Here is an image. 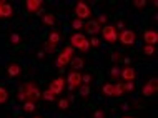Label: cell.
I'll list each match as a JSON object with an SVG mask.
<instances>
[{
	"label": "cell",
	"instance_id": "4",
	"mask_svg": "<svg viewBox=\"0 0 158 118\" xmlns=\"http://www.w3.org/2000/svg\"><path fill=\"white\" fill-rule=\"evenodd\" d=\"M123 47H131V45H135L136 42V33L133 30H130V28H125V30L118 32V39H117Z\"/></svg>",
	"mask_w": 158,
	"mask_h": 118
},
{
	"label": "cell",
	"instance_id": "39",
	"mask_svg": "<svg viewBox=\"0 0 158 118\" xmlns=\"http://www.w3.org/2000/svg\"><path fill=\"white\" fill-rule=\"evenodd\" d=\"M37 57H38V58H44V57H45V53H44V52H42V50H40V52L37 53Z\"/></svg>",
	"mask_w": 158,
	"mask_h": 118
},
{
	"label": "cell",
	"instance_id": "21",
	"mask_svg": "<svg viewBox=\"0 0 158 118\" xmlns=\"http://www.w3.org/2000/svg\"><path fill=\"white\" fill-rule=\"evenodd\" d=\"M7 100H8V90L5 87H0V105L7 103Z\"/></svg>",
	"mask_w": 158,
	"mask_h": 118
},
{
	"label": "cell",
	"instance_id": "22",
	"mask_svg": "<svg viewBox=\"0 0 158 118\" xmlns=\"http://www.w3.org/2000/svg\"><path fill=\"white\" fill-rule=\"evenodd\" d=\"M37 108V105L33 102H23V112L25 113H33Z\"/></svg>",
	"mask_w": 158,
	"mask_h": 118
},
{
	"label": "cell",
	"instance_id": "43",
	"mask_svg": "<svg viewBox=\"0 0 158 118\" xmlns=\"http://www.w3.org/2000/svg\"><path fill=\"white\" fill-rule=\"evenodd\" d=\"M33 118H42V116H33Z\"/></svg>",
	"mask_w": 158,
	"mask_h": 118
},
{
	"label": "cell",
	"instance_id": "16",
	"mask_svg": "<svg viewBox=\"0 0 158 118\" xmlns=\"http://www.w3.org/2000/svg\"><path fill=\"white\" fill-rule=\"evenodd\" d=\"M70 67H72V70H73V71H78V70H82L85 67V60H83V58H80V57H73V58H72V62H70Z\"/></svg>",
	"mask_w": 158,
	"mask_h": 118
},
{
	"label": "cell",
	"instance_id": "6",
	"mask_svg": "<svg viewBox=\"0 0 158 118\" xmlns=\"http://www.w3.org/2000/svg\"><path fill=\"white\" fill-rule=\"evenodd\" d=\"M75 15H77V18H80V20H87V18H90L92 17V8L90 5H88L87 2H77L75 3Z\"/></svg>",
	"mask_w": 158,
	"mask_h": 118
},
{
	"label": "cell",
	"instance_id": "41",
	"mask_svg": "<svg viewBox=\"0 0 158 118\" xmlns=\"http://www.w3.org/2000/svg\"><path fill=\"white\" fill-rule=\"evenodd\" d=\"M0 18H2V0H0Z\"/></svg>",
	"mask_w": 158,
	"mask_h": 118
},
{
	"label": "cell",
	"instance_id": "15",
	"mask_svg": "<svg viewBox=\"0 0 158 118\" xmlns=\"http://www.w3.org/2000/svg\"><path fill=\"white\" fill-rule=\"evenodd\" d=\"M14 15V7L8 2H3L2 0V18H10Z\"/></svg>",
	"mask_w": 158,
	"mask_h": 118
},
{
	"label": "cell",
	"instance_id": "13",
	"mask_svg": "<svg viewBox=\"0 0 158 118\" xmlns=\"http://www.w3.org/2000/svg\"><path fill=\"white\" fill-rule=\"evenodd\" d=\"M120 77L125 80V82H133V80H136V70L131 65H128V67H125V68H122Z\"/></svg>",
	"mask_w": 158,
	"mask_h": 118
},
{
	"label": "cell",
	"instance_id": "18",
	"mask_svg": "<svg viewBox=\"0 0 158 118\" xmlns=\"http://www.w3.org/2000/svg\"><path fill=\"white\" fill-rule=\"evenodd\" d=\"M42 23L47 25V27H52V25L57 23V18H55L53 14H45L44 17H42Z\"/></svg>",
	"mask_w": 158,
	"mask_h": 118
},
{
	"label": "cell",
	"instance_id": "10",
	"mask_svg": "<svg viewBox=\"0 0 158 118\" xmlns=\"http://www.w3.org/2000/svg\"><path fill=\"white\" fill-rule=\"evenodd\" d=\"M63 88H65V78H63V77H58V78L52 80V82H50V85H48V90L52 92L55 96L60 95L62 92H63Z\"/></svg>",
	"mask_w": 158,
	"mask_h": 118
},
{
	"label": "cell",
	"instance_id": "38",
	"mask_svg": "<svg viewBox=\"0 0 158 118\" xmlns=\"http://www.w3.org/2000/svg\"><path fill=\"white\" fill-rule=\"evenodd\" d=\"M93 118H105V113L102 110H95V113H93Z\"/></svg>",
	"mask_w": 158,
	"mask_h": 118
},
{
	"label": "cell",
	"instance_id": "35",
	"mask_svg": "<svg viewBox=\"0 0 158 118\" xmlns=\"http://www.w3.org/2000/svg\"><path fill=\"white\" fill-rule=\"evenodd\" d=\"M112 60H113L115 63L120 62V60H122V53H120V52H113V53H112Z\"/></svg>",
	"mask_w": 158,
	"mask_h": 118
},
{
	"label": "cell",
	"instance_id": "14",
	"mask_svg": "<svg viewBox=\"0 0 158 118\" xmlns=\"http://www.w3.org/2000/svg\"><path fill=\"white\" fill-rule=\"evenodd\" d=\"M7 75L10 78H19L20 75H22V67L19 65V63H10V65L7 67Z\"/></svg>",
	"mask_w": 158,
	"mask_h": 118
},
{
	"label": "cell",
	"instance_id": "42",
	"mask_svg": "<svg viewBox=\"0 0 158 118\" xmlns=\"http://www.w3.org/2000/svg\"><path fill=\"white\" fill-rule=\"evenodd\" d=\"M122 118H133V116H130V115H125V116H122Z\"/></svg>",
	"mask_w": 158,
	"mask_h": 118
},
{
	"label": "cell",
	"instance_id": "11",
	"mask_svg": "<svg viewBox=\"0 0 158 118\" xmlns=\"http://www.w3.org/2000/svg\"><path fill=\"white\" fill-rule=\"evenodd\" d=\"M42 7H44V2H42V0H27V2H25V10H27L28 14H38V12L42 10Z\"/></svg>",
	"mask_w": 158,
	"mask_h": 118
},
{
	"label": "cell",
	"instance_id": "33",
	"mask_svg": "<svg viewBox=\"0 0 158 118\" xmlns=\"http://www.w3.org/2000/svg\"><path fill=\"white\" fill-rule=\"evenodd\" d=\"M90 82H92V75L90 73L82 75V83H83V85H90Z\"/></svg>",
	"mask_w": 158,
	"mask_h": 118
},
{
	"label": "cell",
	"instance_id": "25",
	"mask_svg": "<svg viewBox=\"0 0 158 118\" xmlns=\"http://www.w3.org/2000/svg\"><path fill=\"white\" fill-rule=\"evenodd\" d=\"M143 55H147V57H152L153 53H155V47L153 45H143Z\"/></svg>",
	"mask_w": 158,
	"mask_h": 118
},
{
	"label": "cell",
	"instance_id": "40",
	"mask_svg": "<svg viewBox=\"0 0 158 118\" xmlns=\"http://www.w3.org/2000/svg\"><path fill=\"white\" fill-rule=\"evenodd\" d=\"M123 60H125V63H127V67L130 65V58H128V57H125V58H123Z\"/></svg>",
	"mask_w": 158,
	"mask_h": 118
},
{
	"label": "cell",
	"instance_id": "34",
	"mask_svg": "<svg viewBox=\"0 0 158 118\" xmlns=\"http://www.w3.org/2000/svg\"><path fill=\"white\" fill-rule=\"evenodd\" d=\"M97 22L100 23V25H106V22H108V17H106L105 14H102V15H98Z\"/></svg>",
	"mask_w": 158,
	"mask_h": 118
},
{
	"label": "cell",
	"instance_id": "31",
	"mask_svg": "<svg viewBox=\"0 0 158 118\" xmlns=\"http://www.w3.org/2000/svg\"><path fill=\"white\" fill-rule=\"evenodd\" d=\"M120 71H122V68H120V67H117V65H115L113 68L110 70V75H112L113 78H118V77H120Z\"/></svg>",
	"mask_w": 158,
	"mask_h": 118
},
{
	"label": "cell",
	"instance_id": "27",
	"mask_svg": "<svg viewBox=\"0 0 158 118\" xmlns=\"http://www.w3.org/2000/svg\"><path fill=\"white\" fill-rule=\"evenodd\" d=\"M78 90H80V95H82L83 98H87V96L90 95V85H83L82 83V87H80Z\"/></svg>",
	"mask_w": 158,
	"mask_h": 118
},
{
	"label": "cell",
	"instance_id": "7",
	"mask_svg": "<svg viewBox=\"0 0 158 118\" xmlns=\"http://www.w3.org/2000/svg\"><path fill=\"white\" fill-rule=\"evenodd\" d=\"M65 83H68V90L73 92L82 87V73L80 71H70L68 78H65Z\"/></svg>",
	"mask_w": 158,
	"mask_h": 118
},
{
	"label": "cell",
	"instance_id": "5",
	"mask_svg": "<svg viewBox=\"0 0 158 118\" xmlns=\"http://www.w3.org/2000/svg\"><path fill=\"white\" fill-rule=\"evenodd\" d=\"M100 33H102V39L110 45H113L118 39V32H117V28H115V25H105V27H102Z\"/></svg>",
	"mask_w": 158,
	"mask_h": 118
},
{
	"label": "cell",
	"instance_id": "2",
	"mask_svg": "<svg viewBox=\"0 0 158 118\" xmlns=\"http://www.w3.org/2000/svg\"><path fill=\"white\" fill-rule=\"evenodd\" d=\"M73 52H75V50L72 48L70 45H67V47L57 55V58H55V67L60 68V70H63L67 65H70L72 58H73Z\"/></svg>",
	"mask_w": 158,
	"mask_h": 118
},
{
	"label": "cell",
	"instance_id": "36",
	"mask_svg": "<svg viewBox=\"0 0 158 118\" xmlns=\"http://www.w3.org/2000/svg\"><path fill=\"white\" fill-rule=\"evenodd\" d=\"M133 5H135L136 8H143L145 5H147V2H145V0H135Z\"/></svg>",
	"mask_w": 158,
	"mask_h": 118
},
{
	"label": "cell",
	"instance_id": "29",
	"mask_svg": "<svg viewBox=\"0 0 158 118\" xmlns=\"http://www.w3.org/2000/svg\"><path fill=\"white\" fill-rule=\"evenodd\" d=\"M135 83L133 82H123V92H133Z\"/></svg>",
	"mask_w": 158,
	"mask_h": 118
},
{
	"label": "cell",
	"instance_id": "26",
	"mask_svg": "<svg viewBox=\"0 0 158 118\" xmlns=\"http://www.w3.org/2000/svg\"><path fill=\"white\" fill-rule=\"evenodd\" d=\"M83 20H80V18H73V22H72V28L73 30H82L83 28Z\"/></svg>",
	"mask_w": 158,
	"mask_h": 118
},
{
	"label": "cell",
	"instance_id": "28",
	"mask_svg": "<svg viewBox=\"0 0 158 118\" xmlns=\"http://www.w3.org/2000/svg\"><path fill=\"white\" fill-rule=\"evenodd\" d=\"M68 107H70V100L68 98H60L58 100V108H60V110H67Z\"/></svg>",
	"mask_w": 158,
	"mask_h": 118
},
{
	"label": "cell",
	"instance_id": "12",
	"mask_svg": "<svg viewBox=\"0 0 158 118\" xmlns=\"http://www.w3.org/2000/svg\"><path fill=\"white\" fill-rule=\"evenodd\" d=\"M143 40H145V45H153V47H155V43L158 42L156 30H153V28H147V30L143 32Z\"/></svg>",
	"mask_w": 158,
	"mask_h": 118
},
{
	"label": "cell",
	"instance_id": "17",
	"mask_svg": "<svg viewBox=\"0 0 158 118\" xmlns=\"http://www.w3.org/2000/svg\"><path fill=\"white\" fill-rule=\"evenodd\" d=\"M102 93H103L105 96H113V93H115L113 83H110V82L103 83V85H102Z\"/></svg>",
	"mask_w": 158,
	"mask_h": 118
},
{
	"label": "cell",
	"instance_id": "9",
	"mask_svg": "<svg viewBox=\"0 0 158 118\" xmlns=\"http://www.w3.org/2000/svg\"><path fill=\"white\" fill-rule=\"evenodd\" d=\"M83 28H85V32H87L88 35L97 37V33H100V30H102V25L97 22V18H90V20H87V22L83 23Z\"/></svg>",
	"mask_w": 158,
	"mask_h": 118
},
{
	"label": "cell",
	"instance_id": "19",
	"mask_svg": "<svg viewBox=\"0 0 158 118\" xmlns=\"http://www.w3.org/2000/svg\"><path fill=\"white\" fill-rule=\"evenodd\" d=\"M47 42H50V43H53V45H58L62 42V33L60 32H50V35H48V40Z\"/></svg>",
	"mask_w": 158,
	"mask_h": 118
},
{
	"label": "cell",
	"instance_id": "32",
	"mask_svg": "<svg viewBox=\"0 0 158 118\" xmlns=\"http://www.w3.org/2000/svg\"><path fill=\"white\" fill-rule=\"evenodd\" d=\"M20 40H22V37H20L19 33H12V35H10V42H12L14 45L20 43Z\"/></svg>",
	"mask_w": 158,
	"mask_h": 118
},
{
	"label": "cell",
	"instance_id": "23",
	"mask_svg": "<svg viewBox=\"0 0 158 118\" xmlns=\"http://www.w3.org/2000/svg\"><path fill=\"white\" fill-rule=\"evenodd\" d=\"M113 87H115V93H113V96H122L125 92H123V83L122 82H118V83H113Z\"/></svg>",
	"mask_w": 158,
	"mask_h": 118
},
{
	"label": "cell",
	"instance_id": "20",
	"mask_svg": "<svg viewBox=\"0 0 158 118\" xmlns=\"http://www.w3.org/2000/svg\"><path fill=\"white\" fill-rule=\"evenodd\" d=\"M40 98H44L45 102H55V95L48 90V88H47L45 92H42V96H40Z\"/></svg>",
	"mask_w": 158,
	"mask_h": 118
},
{
	"label": "cell",
	"instance_id": "3",
	"mask_svg": "<svg viewBox=\"0 0 158 118\" xmlns=\"http://www.w3.org/2000/svg\"><path fill=\"white\" fill-rule=\"evenodd\" d=\"M70 47L73 50H80V52H88V48H90V43H88V39L87 35H83V33H73V35L70 37Z\"/></svg>",
	"mask_w": 158,
	"mask_h": 118
},
{
	"label": "cell",
	"instance_id": "8",
	"mask_svg": "<svg viewBox=\"0 0 158 118\" xmlns=\"http://www.w3.org/2000/svg\"><path fill=\"white\" fill-rule=\"evenodd\" d=\"M156 90H158V78H156V77H152V78L143 85L142 93H143V96H148V98H150V96H153V95L156 93Z\"/></svg>",
	"mask_w": 158,
	"mask_h": 118
},
{
	"label": "cell",
	"instance_id": "24",
	"mask_svg": "<svg viewBox=\"0 0 158 118\" xmlns=\"http://www.w3.org/2000/svg\"><path fill=\"white\" fill-rule=\"evenodd\" d=\"M55 50H57V45L50 43V42L44 43V53H55Z\"/></svg>",
	"mask_w": 158,
	"mask_h": 118
},
{
	"label": "cell",
	"instance_id": "30",
	"mask_svg": "<svg viewBox=\"0 0 158 118\" xmlns=\"http://www.w3.org/2000/svg\"><path fill=\"white\" fill-rule=\"evenodd\" d=\"M88 43H90V47L98 48V47H100V39H98V37H92V39L88 40Z\"/></svg>",
	"mask_w": 158,
	"mask_h": 118
},
{
	"label": "cell",
	"instance_id": "37",
	"mask_svg": "<svg viewBox=\"0 0 158 118\" xmlns=\"http://www.w3.org/2000/svg\"><path fill=\"white\" fill-rule=\"evenodd\" d=\"M115 28H117V32H118V30H125V22H123V20H120V22H117V25H115Z\"/></svg>",
	"mask_w": 158,
	"mask_h": 118
},
{
	"label": "cell",
	"instance_id": "1",
	"mask_svg": "<svg viewBox=\"0 0 158 118\" xmlns=\"http://www.w3.org/2000/svg\"><path fill=\"white\" fill-rule=\"evenodd\" d=\"M42 96V92L40 88L37 87L35 82H25L22 87H20L19 93H17V100L19 102H33L35 103L37 100H40Z\"/></svg>",
	"mask_w": 158,
	"mask_h": 118
}]
</instances>
